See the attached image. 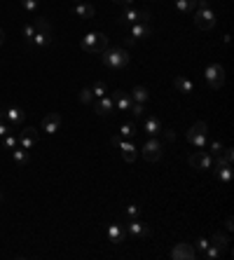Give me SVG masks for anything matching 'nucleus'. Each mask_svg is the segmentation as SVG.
<instances>
[{"mask_svg": "<svg viewBox=\"0 0 234 260\" xmlns=\"http://www.w3.org/2000/svg\"><path fill=\"white\" fill-rule=\"evenodd\" d=\"M99 56H101L103 66L113 68V70H122V68L129 66V52H127L124 47H110V45H108Z\"/></svg>", "mask_w": 234, "mask_h": 260, "instance_id": "1", "label": "nucleus"}, {"mask_svg": "<svg viewBox=\"0 0 234 260\" xmlns=\"http://www.w3.org/2000/svg\"><path fill=\"white\" fill-rule=\"evenodd\" d=\"M80 47H82L84 52L99 56V54L108 47V35H105V33H87L84 38L80 40Z\"/></svg>", "mask_w": 234, "mask_h": 260, "instance_id": "2", "label": "nucleus"}, {"mask_svg": "<svg viewBox=\"0 0 234 260\" xmlns=\"http://www.w3.org/2000/svg\"><path fill=\"white\" fill-rule=\"evenodd\" d=\"M199 5V12L195 14V26L201 31H211L216 26V12L208 7V0H197Z\"/></svg>", "mask_w": 234, "mask_h": 260, "instance_id": "3", "label": "nucleus"}, {"mask_svg": "<svg viewBox=\"0 0 234 260\" xmlns=\"http://www.w3.org/2000/svg\"><path fill=\"white\" fill-rule=\"evenodd\" d=\"M206 122H195L192 124V129L187 131V141H190V145H195V148H199V150H204L208 143L206 139Z\"/></svg>", "mask_w": 234, "mask_h": 260, "instance_id": "4", "label": "nucleus"}, {"mask_svg": "<svg viewBox=\"0 0 234 260\" xmlns=\"http://www.w3.org/2000/svg\"><path fill=\"white\" fill-rule=\"evenodd\" d=\"M204 78H206V82H208V87H211V89H220L222 85H225V68H222L220 64L206 66Z\"/></svg>", "mask_w": 234, "mask_h": 260, "instance_id": "5", "label": "nucleus"}, {"mask_svg": "<svg viewBox=\"0 0 234 260\" xmlns=\"http://www.w3.org/2000/svg\"><path fill=\"white\" fill-rule=\"evenodd\" d=\"M148 19H150V12L148 10H134V7H124V12L119 17V21L122 24H148Z\"/></svg>", "mask_w": 234, "mask_h": 260, "instance_id": "6", "label": "nucleus"}, {"mask_svg": "<svg viewBox=\"0 0 234 260\" xmlns=\"http://www.w3.org/2000/svg\"><path fill=\"white\" fill-rule=\"evenodd\" d=\"M162 155H164V143H162L157 136H152V139L143 145V157L148 162H159Z\"/></svg>", "mask_w": 234, "mask_h": 260, "instance_id": "7", "label": "nucleus"}, {"mask_svg": "<svg viewBox=\"0 0 234 260\" xmlns=\"http://www.w3.org/2000/svg\"><path fill=\"white\" fill-rule=\"evenodd\" d=\"M190 164H192V169L206 171V169H211L213 159H211V155H208V153H204V150H197V153H192V155H190Z\"/></svg>", "mask_w": 234, "mask_h": 260, "instance_id": "8", "label": "nucleus"}, {"mask_svg": "<svg viewBox=\"0 0 234 260\" xmlns=\"http://www.w3.org/2000/svg\"><path fill=\"white\" fill-rule=\"evenodd\" d=\"M171 258H173V260H195L197 258V251L190 246V244L181 242V244H176V246H173V251H171Z\"/></svg>", "mask_w": 234, "mask_h": 260, "instance_id": "9", "label": "nucleus"}, {"mask_svg": "<svg viewBox=\"0 0 234 260\" xmlns=\"http://www.w3.org/2000/svg\"><path fill=\"white\" fill-rule=\"evenodd\" d=\"M38 139H40V134L35 127H26V129L19 134V145L24 148V150H31L33 145L38 143Z\"/></svg>", "mask_w": 234, "mask_h": 260, "instance_id": "10", "label": "nucleus"}, {"mask_svg": "<svg viewBox=\"0 0 234 260\" xmlns=\"http://www.w3.org/2000/svg\"><path fill=\"white\" fill-rule=\"evenodd\" d=\"M40 127H42V131H47V134H56L59 127H61V115H59V113H47V115L42 117Z\"/></svg>", "mask_w": 234, "mask_h": 260, "instance_id": "11", "label": "nucleus"}, {"mask_svg": "<svg viewBox=\"0 0 234 260\" xmlns=\"http://www.w3.org/2000/svg\"><path fill=\"white\" fill-rule=\"evenodd\" d=\"M113 104L117 105V110H119V113H127V110L131 108V104H134V101H131L129 94H124L122 89H117L115 94H113Z\"/></svg>", "mask_w": 234, "mask_h": 260, "instance_id": "12", "label": "nucleus"}, {"mask_svg": "<svg viewBox=\"0 0 234 260\" xmlns=\"http://www.w3.org/2000/svg\"><path fill=\"white\" fill-rule=\"evenodd\" d=\"M2 113H5V122L12 124V127L21 124V122L26 120V113H24L21 108H7V110H2Z\"/></svg>", "mask_w": 234, "mask_h": 260, "instance_id": "13", "label": "nucleus"}, {"mask_svg": "<svg viewBox=\"0 0 234 260\" xmlns=\"http://www.w3.org/2000/svg\"><path fill=\"white\" fill-rule=\"evenodd\" d=\"M127 232H129L131 237H136V239H141V237H148V234L152 232V230H150L148 225H143V223L136 218V221H131L129 225H127Z\"/></svg>", "mask_w": 234, "mask_h": 260, "instance_id": "14", "label": "nucleus"}, {"mask_svg": "<svg viewBox=\"0 0 234 260\" xmlns=\"http://www.w3.org/2000/svg\"><path fill=\"white\" fill-rule=\"evenodd\" d=\"M143 129H145V134L148 136H159L162 134V122L157 120L155 115H150V117H145V122H143Z\"/></svg>", "mask_w": 234, "mask_h": 260, "instance_id": "15", "label": "nucleus"}, {"mask_svg": "<svg viewBox=\"0 0 234 260\" xmlns=\"http://www.w3.org/2000/svg\"><path fill=\"white\" fill-rule=\"evenodd\" d=\"M152 35V31H150V26L148 24H131V33H129V38L136 42V40H141V38H150Z\"/></svg>", "mask_w": 234, "mask_h": 260, "instance_id": "16", "label": "nucleus"}, {"mask_svg": "<svg viewBox=\"0 0 234 260\" xmlns=\"http://www.w3.org/2000/svg\"><path fill=\"white\" fill-rule=\"evenodd\" d=\"M50 42H52V35H45V33H38V31H35V35L28 42V47H33V50H47Z\"/></svg>", "mask_w": 234, "mask_h": 260, "instance_id": "17", "label": "nucleus"}, {"mask_svg": "<svg viewBox=\"0 0 234 260\" xmlns=\"http://www.w3.org/2000/svg\"><path fill=\"white\" fill-rule=\"evenodd\" d=\"M115 108V104H113V99H108V96H103V99H99L96 104H94V110H96V115H110V110Z\"/></svg>", "mask_w": 234, "mask_h": 260, "instance_id": "18", "label": "nucleus"}, {"mask_svg": "<svg viewBox=\"0 0 234 260\" xmlns=\"http://www.w3.org/2000/svg\"><path fill=\"white\" fill-rule=\"evenodd\" d=\"M117 148L122 150L124 162H134V159H136V145L131 143V141H119V145H117Z\"/></svg>", "mask_w": 234, "mask_h": 260, "instance_id": "19", "label": "nucleus"}, {"mask_svg": "<svg viewBox=\"0 0 234 260\" xmlns=\"http://www.w3.org/2000/svg\"><path fill=\"white\" fill-rule=\"evenodd\" d=\"M173 87L181 91V94H192V91H195V85H192V80L183 78V75H178V78L173 80Z\"/></svg>", "mask_w": 234, "mask_h": 260, "instance_id": "20", "label": "nucleus"}, {"mask_svg": "<svg viewBox=\"0 0 234 260\" xmlns=\"http://www.w3.org/2000/svg\"><path fill=\"white\" fill-rule=\"evenodd\" d=\"M94 5H89V2H78L75 5V17H80V19H91L94 17Z\"/></svg>", "mask_w": 234, "mask_h": 260, "instance_id": "21", "label": "nucleus"}, {"mask_svg": "<svg viewBox=\"0 0 234 260\" xmlns=\"http://www.w3.org/2000/svg\"><path fill=\"white\" fill-rule=\"evenodd\" d=\"M108 237H110V242H113V244H122V239H124V230H122V225H117V223L108 225Z\"/></svg>", "mask_w": 234, "mask_h": 260, "instance_id": "22", "label": "nucleus"}, {"mask_svg": "<svg viewBox=\"0 0 234 260\" xmlns=\"http://www.w3.org/2000/svg\"><path fill=\"white\" fill-rule=\"evenodd\" d=\"M216 178L220 183H225V185L232 181V169H230V164H220V167L216 164Z\"/></svg>", "mask_w": 234, "mask_h": 260, "instance_id": "23", "label": "nucleus"}, {"mask_svg": "<svg viewBox=\"0 0 234 260\" xmlns=\"http://www.w3.org/2000/svg\"><path fill=\"white\" fill-rule=\"evenodd\" d=\"M12 159L19 164V167H26V164H28V150H24L21 145L12 148Z\"/></svg>", "mask_w": 234, "mask_h": 260, "instance_id": "24", "label": "nucleus"}, {"mask_svg": "<svg viewBox=\"0 0 234 260\" xmlns=\"http://www.w3.org/2000/svg\"><path fill=\"white\" fill-rule=\"evenodd\" d=\"M129 96H131V101H136V104H145V101L150 99L148 89H145V87H141V85H138V87H134Z\"/></svg>", "mask_w": 234, "mask_h": 260, "instance_id": "25", "label": "nucleus"}, {"mask_svg": "<svg viewBox=\"0 0 234 260\" xmlns=\"http://www.w3.org/2000/svg\"><path fill=\"white\" fill-rule=\"evenodd\" d=\"M33 26H35V31H38V33H45V35H52V24H50V21H47L45 17H38Z\"/></svg>", "mask_w": 234, "mask_h": 260, "instance_id": "26", "label": "nucleus"}, {"mask_svg": "<svg viewBox=\"0 0 234 260\" xmlns=\"http://www.w3.org/2000/svg\"><path fill=\"white\" fill-rule=\"evenodd\" d=\"M211 244H213L216 248H220V251H225V248H227V244H230V237H227V234L216 232L213 237H211Z\"/></svg>", "mask_w": 234, "mask_h": 260, "instance_id": "27", "label": "nucleus"}, {"mask_svg": "<svg viewBox=\"0 0 234 260\" xmlns=\"http://www.w3.org/2000/svg\"><path fill=\"white\" fill-rule=\"evenodd\" d=\"M89 89H91V94H94L96 99H103V96H108V87H105V82H101V80H96Z\"/></svg>", "mask_w": 234, "mask_h": 260, "instance_id": "28", "label": "nucleus"}, {"mask_svg": "<svg viewBox=\"0 0 234 260\" xmlns=\"http://www.w3.org/2000/svg\"><path fill=\"white\" fill-rule=\"evenodd\" d=\"M176 7H178L181 12H192L197 7V0H176Z\"/></svg>", "mask_w": 234, "mask_h": 260, "instance_id": "29", "label": "nucleus"}, {"mask_svg": "<svg viewBox=\"0 0 234 260\" xmlns=\"http://www.w3.org/2000/svg\"><path fill=\"white\" fill-rule=\"evenodd\" d=\"M136 134V127H134V122H124L122 127H119V136L122 139H131Z\"/></svg>", "mask_w": 234, "mask_h": 260, "instance_id": "30", "label": "nucleus"}, {"mask_svg": "<svg viewBox=\"0 0 234 260\" xmlns=\"http://www.w3.org/2000/svg\"><path fill=\"white\" fill-rule=\"evenodd\" d=\"M124 216H127L129 221H136V218L141 216V207H138V204H129V207L124 208Z\"/></svg>", "mask_w": 234, "mask_h": 260, "instance_id": "31", "label": "nucleus"}, {"mask_svg": "<svg viewBox=\"0 0 234 260\" xmlns=\"http://www.w3.org/2000/svg\"><path fill=\"white\" fill-rule=\"evenodd\" d=\"M222 150H225V145L220 143V141H211V143H208V155H220Z\"/></svg>", "mask_w": 234, "mask_h": 260, "instance_id": "32", "label": "nucleus"}, {"mask_svg": "<svg viewBox=\"0 0 234 260\" xmlns=\"http://www.w3.org/2000/svg\"><path fill=\"white\" fill-rule=\"evenodd\" d=\"M91 101H94V94H91V89H89V87H84V89L80 91V104L89 105Z\"/></svg>", "mask_w": 234, "mask_h": 260, "instance_id": "33", "label": "nucleus"}, {"mask_svg": "<svg viewBox=\"0 0 234 260\" xmlns=\"http://www.w3.org/2000/svg\"><path fill=\"white\" fill-rule=\"evenodd\" d=\"M218 256H220V248H216L213 244H208L206 251H204V258H206V260H216Z\"/></svg>", "mask_w": 234, "mask_h": 260, "instance_id": "34", "label": "nucleus"}, {"mask_svg": "<svg viewBox=\"0 0 234 260\" xmlns=\"http://www.w3.org/2000/svg\"><path fill=\"white\" fill-rule=\"evenodd\" d=\"M21 33H24V40H26V45H28V42H31V38L35 35V26H33V24H26V26L21 28Z\"/></svg>", "mask_w": 234, "mask_h": 260, "instance_id": "35", "label": "nucleus"}, {"mask_svg": "<svg viewBox=\"0 0 234 260\" xmlns=\"http://www.w3.org/2000/svg\"><path fill=\"white\" fill-rule=\"evenodd\" d=\"M129 110H131V115H134V117H141V115H143V110H145V104H136V101H134Z\"/></svg>", "mask_w": 234, "mask_h": 260, "instance_id": "36", "label": "nucleus"}, {"mask_svg": "<svg viewBox=\"0 0 234 260\" xmlns=\"http://www.w3.org/2000/svg\"><path fill=\"white\" fill-rule=\"evenodd\" d=\"M21 7H24L26 12H35V10H38V0H21Z\"/></svg>", "mask_w": 234, "mask_h": 260, "instance_id": "37", "label": "nucleus"}, {"mask_svg": "<svg viewBox=\"0 0 234 260\" xmlns=\"http://www.w3.org/2000/svg\"><path fill=\"white\" fill-rule=\"evenodd\" d=\"M5 139V148H17L19 145V139L14 136V134H7V136H2Z\"/></svg>", "mask_w": 234, "mask_h": 260, "instance_id": "38", "label": "nucleus"}, {"mask_svg": "<svg viewBox=\"0 0 234 260\" xmlns=\"http://www.w3.org/2000/svg\"><path fill=\"white\" fill-rule=\"evenodd\" d=\"M218 157H222V159H225L227 164H232V159H234V150H232V148H225V150H222V153H220Z\"/></svg>", "mask_w": 234, "mask_h": 260, "instance_id": "39", "label": "nucleus"}, {"mask_svg": "<svg viewBox=\"0 0 234 260\" xmlns=\"http://www.w3.org/2000/svg\"><path fill=\"white\" fill-rule=\"evenodd\" d=\"M208 244H211V242H208V239H204V237H199V239H197V248H199L201 253L206 251V246H208Z\"/></svg>", "mask_w": 234, "mask_h": 260, "instance_id": "40", "label": "nucleus"}, {"mask_svg": "<svg viewBox=\"0 0 234 260\" xmlns=\"http://www.w3.org/2000/svg\"><path fill=\"white\" fill-rule=\"evenodd\" d=\"M7 134H14V129H12V124L7 127L5 122H0V136H7Z\"/></svg>", "mask_w": 234, "mask_h": 260, "instance_id": "41", "label": "nucleus"}, {"mask_svg": "<svg viewBox=\"0 0 234 260\" xmlns=\"http://www.w3.org/2000/svg\"><path fill=\"white\" fill-rule=\"evenodd\" d=\"M119 141H122V136H113V139H110V143L115 145V148H117V145H119Z\"/></svg>", "mask_w": 234, "mask_h": 260, "instance_id": "42", "label": "nucleus"}, {"mask_svg": "<svg viewBox=\"0 0 234 260\" xmlns=\"http://www.w3.org/2000/svg\"><path fill=\"white\" fill-rule=\"evenodd\" d=\"M225 227H227V230H232V227H234V221H232V218H227V221H225Z\"/></svg>", "mask_w": 234, "mask_h": 260, "instance_id": "43", "label": "nucleus"}, {"mask_svg": "<svg viewBox=\"0 0 234 260\" xmlns=\"http://www.w3.org/2000/svg\"><path fill=\"white\" fill-rule=\"evenodd\" d=\"M167 139H169V141H173V139H176V134H173L171 129H167Z\"/></svg>", "mask_w": 234, "mask_h": 260, "instance_id": "44", "label": "nucleus"}, {"mask_svg": "<svg viewBox=\"0 0 234 260\" xmlns=\"http://www.w3.org/2000/svg\"><path fill=\"white\" fill-rule=\"evenodd\" d=\"M2 42H5V31L0 28V47H2Z\"/></svg>", "mask_w": 234, "mask_h": 260, "instance_id": "45", "label": "nucleus"}, {"mask_svg": "<svg viewBox=\"0 0 234 260\" xmlns=\"http://www.w3.org/2000/svg\"><path fill=\"white\" fill-rule=\"evenodd\" d=\"M73 2H75V5H78V2H84V0H73Z\"/></svg>", "mask_w": 234, "mask_h": 260, "instance_id": "46", "label": "nucleus"}]
</instances>
